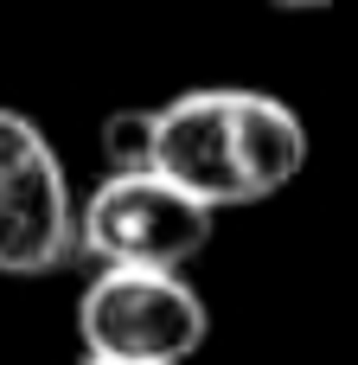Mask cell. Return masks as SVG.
I'll return each instance as SVG.
<instances>
[{
	"label": "cell",
	"instance_id": "52a82bcc",
	"mask_svg": "<svg viewBox=\"0 0 358 365\" xmlns=\"http://www.w3.org/2000/svg\"><path fill=\"white\" fill-rule=\"evenodd\" d=\"M83 365H109V359H83Z\"/></svg>",
	"mask_w": 358,
	"mask_h": 365
},
{
	"label": "cell",
	"instance_id": "8992f818",
	"mask_svg": "<svg viewBox=\"0 0 358 365\" xmlns=\"http://www.w3.org/2000/svg\"><path fill=\"white\" fill-rule=\"evenodd\" d=\"M269 6H282V13H320V6H339V0H269Z\"/></svg>",
	"mask_w": 358,
	"mask_h": 365
},
{
	"label": "cell",
	"instance_id": "277c9868",
	"mask_svg": "<svg viewBox=\"0 0 358 365\" xmlns=\"http://www.w3.org/2000/svg\"><path fill=\"white\" fill-rule=\"evenodd\" d=\"M77 218L83 205L70 199L51 135L26 109H0V276L64 269L83 250Z\"/></svg>",
	"mask_w": 358,
	"mask_h": 365
},
{
	"label": "cell",
	"instance_id": "6da1fadb",
	"mask_svg": "<svg viewBox=\"0 0 358 365\" xmlns=\"http://www.w3.org/2000/svg\"><path fill=\"white\" fill-rule=\"evenodd\" d=\"M307 167V122L243 83H205L154 103V173L211 212L263 205Z\"/></svg>",
	"mask_w": 358,
	"mask_h": 365
},
{
	"label": "cell",
	"instance_id": "5b68a950",
	"mask_svg": "<svg viewBox=\"0 0 358 365\" xmlns=\"http://www.w3.org/2000/svg\"><path fill=\"white\" fill-rule=\"evenodd\" d=\"M109 173H154V109H115L102 122Z\"/></svg>",
	"mask_w": 358,
	"mask_h": 365
},
{
	"label": "cell",
	"instance_id": "7a4b0ae2",
	"mask_svg": "<svg viewBox=\"0 0 358 365\" xmlns=\"http://www.w3.org/2000/svg\"><path fill=\"white\" fill-rule=\"evenodd\" d=\"M83 359L109 365H186L211 340V308L186 276L167 269H96L77 295Z\"/></svg>",
	"mask_w": 358,
	"mask_h": 365
},
{
	"label": "cell",
	"instance_id": "3957f363",
	"mask_svg": "<svg viewBox=\"0 0 358 365\" xmlns=\"http://www.w3.org/2000/svg\"><path fill=\"white\" fill-rule=\"evenodd\" d=\"M211 231H218V212L179 192L167 173H102L77 218L83 257H96V269L186 276V263L205 257Z\"/></svg>",
	"mask_w": 358,
	"mask_h": 365
}]
</instances>
